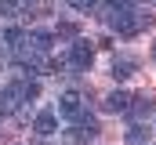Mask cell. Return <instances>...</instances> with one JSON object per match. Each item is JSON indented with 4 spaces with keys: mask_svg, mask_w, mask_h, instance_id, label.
<instances>
[{
    "mask_svg": "<svg viewBox=\"0 0 156 145\" xmlns=\"http://www.w3.org/2000/svg\"><path fill=\"white\" fill-rule=\"evenodd\" d=\"M145 26H149V15H145V11H123L116 22H113V29H116L120 36H138Z\"/></svg>",
    "mask_w": 156,
    "mask_h": 145,
    "instance_id": "1",
    "label": "cell"
},
{
    "mask_svg": "<svg viewBox=\"0 0 156 145\" xmlns=\"http://www.w3.org/2000/svg\"><path fill=\"white\" fill-rule=\"evenodd\" d=\"M7 91H11L15 102L22 105V102H33V98L40 94V83H37V80H29V76H18L15 83H7Z\"/></svg>",
    "mask_w": 156,
    "mask_h": 145,
    "instance_id": "2",
    "label": "cell"
},
{
    "mask_svg": "<svg viewBox=\"0 0 156 145\" xmlns=\"http://www.w3.org/2000/svg\"><path fill=\"white\" fill-rule=\"evenodd\" d=\"M91 62H94V47H91L87 40H76V44L69 47V65H73V69H87Z\"/></svg>",
    "mask_w": 156,
    "mask_h": 145,
    "instance_id": "3",
    "label": "cell"
},
{
    "mask_svg": "<svg viewBox=\"0 0 156 145\" xmlns=\"http://www.w3.org/2000/svg\"><path fill=\"white\" fill-rule=\"evenodd\" d=\"M58 116H66V120H80V116H83V105H80L76 91H69V94L58 98Z\"/></svg>",
    "mask_w": 156,
    "mask_h": 145,
    "instance_id": "4",
    "label": "cell"
},
{
    "mask_svg": "<svg viewBox=\"0 0 156 145\" xmlns=\"http://www.w3.org/2000/svg\"><path fill=\"white\" fill-rule=\"evenodd\" d=\"M51 44H55V36H51V33H44V29L26 33V47H33L37 55H47V51H51Z\"/></svg>",
    "mask_w": 156,
    "mask_h": 145,
    "instance_id": "5",
    "label": "cell"
},
{
    "mask_svg": "<svg viewBox=\"0 0 156 145\" xmlns=\"http://www.w3.org/2000/svg\"><path fill=\"white\" fill-rule=\"evenodd\" d=\"M29 7H37V0H0V15H7V18L29 15Z\"/></svg>",
    "mask_w": 156,
    "mask_h": 145,
    "instance_id": "6",
    "label": "cell"
},
{
    "mask_svg": "<svg viewBox=\"0 0 156 145\" xmlns=\"http://www.w3.org/2000/svg\"><path fill=\"white\" fill-rule=\"evenodd\" d=\"M127 105H131V94H127V91H113V94H105V102H102L105 112H127Z\"/></svg>",
    "mask_w": 156,
    "mask_h": 145,
    "instance_id": "7",
    "label": "cell"
},
{
    "mask_svg": "<svg viewBox=\"0 0 156 145\" xmlns=\"http://www.w3.org/2000/svg\"><path fill=\"white\" fill-rule=\"evenodd\" d=\"M134 69H138V62H134V58H113L109 76H113V80H127V76H134Z\"/></svg>",
    "mask_w": 156,
    "mask_h": 145,
    "instance_id": "8",
    "label": "cell"
},
{
    "mask_svg": "<svg viewBox=\"0 0 156 145\" xmlns=\"http://www.w3.org/2000/svg\"><path fill=\"white\" fill-rule=\"evenodd\" d=\"M33 131L44 134V138H47V134H55V131H58V116H55V112H40L37 120H33Z\"/></svg>",
    "mask_w": 156,
    "mask_h": 145,
    "instance_id": "9",
    "label": "cell"
},
{
    "mask_svg": "<svg viewBox=\"0 0 156 145\" xmlns=\"http://www.w3.org/2000/svg\"><path fill=\"white\" fill-rule=\"evenodd\" d=\"M127 112H131V120H149V116H153V102H149V98H131Z\"/></svg>",
    "mask_w": 156,
    "mask_h": 145,
    "instance_id": "10",
    "label": "cell"
},
{
    "mask_svg": "<svg viewBox=\"0 0 156 145\" xmlns=\"http://www.w3.org/2000/svg\"><path fill=\"white\" fill-rule=\"evenodd\" d=\"M127 142H131V145H149V131H145V127H138V123H134V127H131V131H127Z\"/></svg>",
    "mask_w": 156,
    "mask_h": 145,
    "instance_id": "11",
    "label": "cell"
},
{
    "mask_svg": "<svg viewBox=\"0 0 156 145\" xmlns=\"http://www.w3.org/2000/svg\"><path fill=\"white\" fill-rule=\"evenodd\" d=\"M15 109H18V102H15V94H11V91L4 87V91H0V116H7V112H15Z\"/></svg>",
    "mask_w": 156,
    "mask_h": 145,
    "instance_id": "12",
    "label": "cell"
},
{
    "mask_svg": "<svg viewBox=\"0 0 156 145\" xmlns=\"http://www.w3.org/2000/svg\"><path fill=\"white\" fill-rule=\"evenodd\" d=\"M58 36H62V40H76V26H73V22H62V26H58Z\"/></svg>",
    "mask_w": 156,
    "mask_h": 145,
    "instance_id": "13",
    "label": "cell"
},
{
    "mask_svg": "<svg viewBox=\"0 0 156 145\" xmlns=\"http://www.w3.org/2000/svg\"><path fill=\"white\" fill-rule=\"evenodd\" d=\"M98 0H69V7H76V11H91Z\"/></svg>",
    "mask_w": 156,
    "mask_h": 145,
    "instance_id": "14",
    "label": "cell"
},
{
    "mask_svg": "<svg viewBox=\"0 0 156 145\" xmlns=\"http://www.w3.org/2000/svg\"><path fill=\"white\" fill-rule=\"evenodd\" d=\"M153 58H156V44H153Z\"/></svg>",
    "mask_w": 156,
    "mask_h": 145,
    "instance_id": "15",
    "label": "cell"
}]
</instances>
